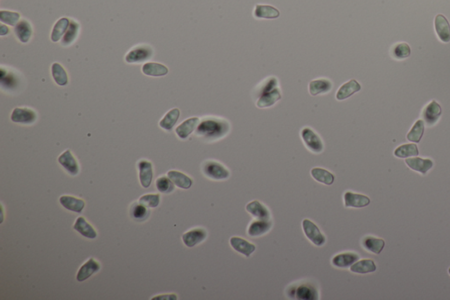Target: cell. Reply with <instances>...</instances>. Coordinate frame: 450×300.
I'll use <instances>...</instances> for the list:
<instances>
[{
  "instance_id": "6da1fadb",
  "label": "cell",
  "mask_w": 450,
  "mask_h": 300,
  "mask_svg": "<svg viewBox=\"0 0 450 300\" xmlns=\"http://www.w3.org/2000/svg\"><path fill=\"white\" fill-rule=\"evenodd\" d=\"M230 131V124L227 121L219 118H205L196 128L198 137L207 141H214L223 138Z\"/></svg>"
},
{
  "instance_id": "7a4b0ae2",
  "label": "cell",
  "mask_w": 450,
  "mask_h": 300,
  "mask_svg": "<svg viewBox=\"0 0 450 300\" xmlns=\"http://www.w3.org/2000/svg\"><path fill=\"white\" fill-rule=\"evenodd\" d=\"M153 56V50L149 45H139L135 47L127 54L125 61L129 64H139L151 59Z\"/></svg>"
},
{
  "instance_id": "3957f363",
  "label": "cell",
  "mask_w": 450,
  "mask_h": 300,
  "mask_svg": "<svg viewBox=\"0 0 450 300\" xmlns=\"http://www.w3.org/2000/svg\"><path fill=\"white\" fill-rule=\"evenodd\" d=\"M202 171L206 176L212 180H226L230 177L229 170L216 161H207L204 163Z\"/></svg>"
},
{
  "instance_id": "277c9868",
  "label": "cell",
  "mask_w": 450,
  "mask_h": 300,
  "mask_svg": "<svg viewBox=\"0 0 450 300\" xmlns=\"http://www.w3.org/2000/svg\"><path fill=\"white\" fill-rule=\"evenodd\" d=\"M301 137L304 145L310 152L320 153L323 151V144L322 139L318 137L315 131L310 128H303L301 131Z\"/></svg>"
},
{
  "instance_id": "5b68a950",
  "label": "cell",
  "mask_w": 450,
  "mask_h": 300,
  "mask_svg": "<svg viewBox=\"0 0 450 300\" xmlns=\"http://www.w3.org/2000/svg\"><path fill=\"white\" fill-rule=\"evenodd\" d=\"M302 229L306 237L309 239L314 245L317 247H322L325 243L326 239L323 233H321L319 228L315 223L309 219L302 220Z\"/></svg>"
},
{
  "instance_id": "8992f818",
  "label": "cell",
  "mask_w": 450,
  "mask_h": 300,
  "mask_svg": "<svg viewBox=\"0 0 450 300\" xmlns=\"http://www.w3.org/2000/svg\"><path fill=\"white\" fill-rule=\"evenodd\" d=\"M37 119L35 111L28 108H16L11 116V120L16 124H32Z\"/></svg>"
},
{
  "instance_id": "52a82bcc",
  "label": "cell",
  "mask_w": 450,
  "mask_h": 300,
  "mask_svg": "<svg viewBox=\"0 0 450 300\" xmlns=\"http://www.w3.org/2000/svg\"><path fill=\"white\" fill-rule=\"evenodd\" d=\"M441 107L436 101H432L423 110V120L427 126H433L441 116Z\"/></svg>"
},
{
  "instance_id": "ba28073f",
  "label": "cell",
  "mask_w": 450,
  "mask_h": 300,
  "mask_svg": "<svg viewBox=\"0 0 450 300\" xmlns=\"http://www.w3.org/2000/svg\"><path fill=\"white\" fill-rule=\"evenodd\" d=\"M58 162L70 175L75 176L79 173L78 163L70 150H66L58 157Z\"/></svg>"
},
{
  "instance_id": "9c48e42d",
  "label": "cell",
  "mask_w": 450,
  "mask_h": 300,
  "mask_svg": "<svg viewBox=\"0 0 450 300\" xmlns=\"http://www.w3.org/2000/svg\"><path fill=\"white\" fill-rule=\"evenodd\" d=\"M207 236V233L206 230L203 228H195L184 233L182 235V240L186 247H193L206 240Z\"/></svg>"
},
{
  "instance_id": "30bf717a",
  "label": "cell",
  "mask_w": 450,
  "mask_h": 300,
  "mask_svg": "<svg viewBox=\"0 0 450 300\" xmlns=\"http://www.w3.org/2000/svg\"><path fill=\"white\" fill-rule=\"evenodd\" d=\"M434 29L439 39L443 43L450 42V25L446 17L438 15L434 19Z\"/></svg>"
},
{
  "instance_id": "8fae6325",
  "label": "cell",
  "mask_w": 450,
  "mask_h": 300,
  "mask_svg": "<svg viewBox=\"0 0 450 300\" xmlns=\"http://www.w3.org/2000/svg\"><path fill=\"white\" fill-rule=\"evenodd\" d=\"M344 204L347 208H363L370 204V199L364 194H355L350 191L344 194Z\"/></svg>"
},
{
  "instance_id": "7c38bea8",
  "label": "cell",
  "mask_w": 450,
  "mask_h": 300,
  "mask_svg": "<svg viewBox=\"0 0 450 300\" xmlns=\"http://www.w3.org/2000/svg\"><path fill=\"white\" fill-rule=\"evenodd\" d=\"M230 244L234 250L246 257H249L250 255L256 250V247L254 244L251 243L240 237H232L230 240Z\"/></svg>"
},
{
  "instance_id": "4fadbf2b",
  "label": "cell",
  "mask_w": 450,
  "mask_h": 300,
  "mask_svg": "<svg viewBox=\"0 0 450 300\" xmlns=\"http://www.w3.org/2000/svg\"><path fill=\"white\" fill-rule=\"evenodd\" d=\"M199 124H200V119L198 117L188 118L176 128V134L180 139H186L190 135L193 133V131L196 130Z\"/></svg>"
},
{
  "instance_id": "5bb4252c",
  "label": "cell",
  "mask_w": 450,
  "mask_h": 300,
  "mask_svg": "<svg viewBox=\"0 0 450 300\" xmlns=\"http://www.w3.org/2000/svg\"><path fill=\"white\" fill-rule=\"evenodd\" d=\"M405 164L407 165L411 170L416 171L421 174H425L429 170L432 169L433 166V161L430 159H421L418 157L414 158H407L405 159Z\"/></svg>"
},
{
  "instance_id": "9a60e30c",
  "label": "cell",
  "mask_w": 450,
  "mask_h": 300,
  "mask_svg": "<svg viewBox=\"0 0 450 300\" xmlns=\"http://www.w3.org/2000/svg\"><path fill=\"white\" fill-rule=\"evenodd\" d=\"M138 170H139V180L141 185L144 188H148L151 186V181L153 179L152 164L148 160H140L138 162Z\"/></svg>"
},
{
  "instance_id": "2e32d148",
  "label": "cell",
  "mask_w": 450,
  "mask_h": 300,
  "mask_svg": "<svg viewBox=\"0 0 450 300\" xmlns=\"http://www.w3.org/2000/svg\"><path fill=\"white\" fill-rule=\"evenodd\" d=\"M361 89H362L361 84L355 79H351L343 84L339 88L337 93H336V99L338 101H344V99L351 97L352 95H354L359 91H361Z\"/></svg>"
},
{
  "instance_id": "e0dca14e",
  "label": "cell",
  "mask_w": 450,
  "mask_h": 300,
  "mask_svg": "<svg viewBox=\"0 0 450 300\" xmlns=\"http://www.w3.org/2000/svg\"><path fill=\"white\" fill-rule=\"evenodd\" d=\"M100 269V265L95 261L94 259H89L84 264L81 266L79 270L77 272V280L78 282H84L87 280L91 275L98 272Z\"/></svg>"
},
{
  "instance_id": "ac0fdd59",
  "label": "cell",
  "mask_w": 450,
  "mask_h": 300,
  "mask_svg": "<svg viewBox=\"0 0 450 300\" xmlns=\"http://www.w3.org/2000/svg\"><path fill=\"white\" fill-rule=\"evenodd\" d=\"M332 88V82L328 78H317L309 82V91L310 95L316 96L330 92Z\"/></svg>"
},
{
  "instance_id": "d6986e66",
  "label": "cell",
  "mask_w": 450,
  "mask_h": 300,
  "mask_svg": "<svg viewBox=\"0 0 450 300\" xmlns=\"http://www.w3.org/2000/svg\"><path fill=\"white\" fill-rule=\"evenodd\" d=\"M246 211L255 219L270 220L271 214L269 210L262 205L260 202L253 201L246 205Z\"/></svg>"
},
{
  "instance_id": "ffe728a7",
  "label": "cell",
  "mask_w": 450,
  "mask_h": 300,
  "mask_svg": "<svg viewBox=\"0 0 450 300\" xmlns=\"http://www.w3.org/2000/svg\"><path fill=\"white\" fill-rule=\"evenodd\" d=\"M281 99V90L279 87H275L270 92H266L260 96L258 102L257 107L260 109H266L273 106L275 103Z\"/></svg>"
},
{
  "instance_id": "44dd1931",
  "label": "cell",
  "mask_w": 450,
  "mask_h": 300,
  "mask_svg": "<svg viewBox=\"0 0 450 300\" xmlns=\"http://www.w3.org/2000/svg\"><path fill=\"white\" fill-rule=\"evenodd\" d=\"M359 259L358 254L355 253H342L335 255L331 260V263L337 268H350L352 265L359 261Z\"/></svg>"
},
{
  "instance_id": "7402d4cb",
  "label": "cell",
  "mask_w": 450,
  "mask_h": 300,
  "mask_svg": "<svg viewBox=\"0 0 450 300\" xmlns=\"http://www.w3.org/2000/svg\"><path fill=\"white\" fill-rule=\"evenodd\" d=\"M272 228V222L270 220L257 219L251 223L248 228V235L251 237L262 236L268 233Z\"/></svg>"
},
{
  "instance_id": "603a6c76",
  "label": "cell",
  "mask_w": 450,
  "mask_h": 300,
  "mask_svg": "<svg viewBox=\"0 0 450 300\" xmlns=\"http://www.w3.org/2000/svg\"><path fill=\"white\" fill-rule=\"evenodd\" d=\"M14 33L18 40L22 43H28L33 35L32 26L28 21L21 20L14 28Z\"/></svg>"
},
{
  "instance_id": "cb8c5ba5",
  "label": "cell",
  "mask_w": 450,
  "mask_h": 300,
  "mask_svg": "<svg viewBox=\"0 0 450 300\" xmlns=\"http://www.w3.org/2000/svg\"><path fill=\"white\" fill-rule=\"evenodd\" d=\"M280 11L277 8H274L269 5H257L253 15L257 19H267V20H273L280 17Z\"/></svg>"
},
{
  "instance_id": "d4e9b609",
  "label": "cell",
  "mask_w": 450,
  "mask_h": 300,
  "mask_svg": "<svg viewBox=\"0 0 450 300\" xmlns=\"http://www.w3.org/2000/svg\"><path fill=\"white\" fill-rule=\"evenodd\" d=\"M294 296H295L297 299L316 300L318 299V291L311 284L302 283L295 289Z\"/></svg>"
},
{
  "instance_id": "484cf974",
  "label": "cell",
  "mask_w": 450,
  "mask_h": 300,
  "mask_svg": "<svg viewBox=\"0 0 450 300\" xmlns=\"http://www.w3.org/2000/svg\"><path fill=\"white\" fill-rule=\"evenodd\" d=\"M60 204L63 207L70 212L81 213L85 206V203L82 199L74 197L70 195H63L59 199Z\"/></svg>"
},
{
  "instance_id": "4316f807",
  "label": "cell",
  "mask_w": 450,
  "mask_h": 300,
  "mask_svg": "<svg viewBox=\"0 0 450 300\" xmlns=\"http://www.w3.org/2000/svg\"><path fill=\"white\" fill-rule=\"evenodd\" d=\"M167 176L170 178V180H172L174 185L179 188L188 189L193 185L192 179L185 173L179 172V171H174V170L169 171Z\"/></svg>"
},
{
  "instance_id": "83f0119b",
  "label": "cell",
  "mask_w": 450,
  "mask_h": 300,
  "mask_svg": "<svg viewBox=\"0 0 450 300\" xmlns=\"http://www.w3.org/2000/svg\"><path fill=\"white\" fill-rule=\"evenodd\" d=\"M73 227L77 233H80L82 236L85 237V238L93 240L97 237V233L94 228L83 217L77 218L76 222L74 224Z\"/></svg>"
},
{
  "instance_id": "f1b7e54d",
  "label": "cell",
  "mask_w": 450,
  "mask_h": 300,
  "mask_svg": "<svg viewBox=\"0 0 450 300\" xmlns=\"http://www.w3.org/2000/svg\"><path fill=\"white\" fill-rule=\"evenodd\" d=\"M362 247L373 254H379L385 247V241L383 239L373 236H367L362 240Z\"/></svg>"
},
{
  "instance_id": "f546056e",
  "label": "cell",
  "mask_w": 450,
  "mask_h": 300,
  "mask_svg": "<svg viewBox=\"0 0 450 300\" xmlns=\"http://www.w3.org/2000/svg\"><path fill=\"white\" fill-rule=\"evenodd\" d=\"M143 73L151 77H164L168 74L169 69L165 64L158 63H145L142 68Z\"/></svg>"
},
{
  "instance_id": "4dcf8cb0",
  "label": "cell",
  "mask_w": 450,
  "mask_h": 300,
  "mask_svg": "<svg viewBox=\"0 0 450 300\" xmlns=\"http://www.w3.org/2000/svg\"><path fill=\"white\" fill-rule=\"evenodd\" d=\"M70 20L68 18H65V17L59 19L56 22V24L53 27L52 33H51V36H50V39H51L53 43H57V42H59V41L62 40L63 36H64V34H65L67 29L70 26Z\"/></svg>"
},
{
  "instance_id": "1f68e13d",
  "label": "cell",
  "mask_w": 450,
  "mask_h": 300,
  "mask_svg": "<svg viewBox=\"0 0 450 300\" xmlns=\"http://www.w3.org/2000/svg\"><path fill=\"white\" fill-rule=\"evenodd\" d=\"M350 270L356 274H368L373 273L376 270V265L375 261L370 259H363L356 261L355 264L350 267Z\"/></svg>"
},
{
  "instance_id": "d6a6232c",
  "label": "cell",
  "mask_w": 450,
  "mask_h": 300,
  "mask_svg": "<svg viewBox=\"0 0 450 300\" xmlns=\"http://www.w3.org/2000/svg\"><path fill=\"white\" fill-rule=\"evenodd\" d=\"M310 173H311V176L313 177L314 180H316L317 182H320V183L327 185V186L331 185L335 180L334 174L329 171L323 169V168H320V167L313 168L310 171Z\"/></svg>"
},
{
  "instance_id": "836d02e7",
  "label": "cell",
  "mask_w": 450,
  "mask_h": 300,
  "mask_svg": "<svg viewBox=\"0 0 450 300\" xmlns=\"http://www.w3.org/2000/svg\"><path fill=\"white\" fill-rule=\"evenodd\" d=\"M180 111L179 109H172L166 113L164 118L159 122V126L165 131H172L179 120Z\"/></svg>"
},
{
  "instance_id": "e575fe53",
  "label": "cell",
  "mask_w": 450,
  "mask_h": 300,
  "mask_svg": "<svg viewBox=\"0 0 450 300\" xmlns=\"http://www.w3.org/2000/svg\"><path fill=\"white\" fill-rule=\"evenodd\" d=\"M51 74L53 79L60 86H65L69 83V78L65 69L59 64L54 63L51 66Z\"/></svg>"
},
{
  "instance_id": "d590c367",
  "label": "cell",
  "mask_w": 450,
  "mask_h": 300,
  "mask_svg": "<svg viewBox=\"0 0 450 300\" xmlns=\"http://www.w3.org/2000/svg\"><path fill=\"white\" fill-rule=\"evenodd\" d=\"M79 24L74 21H70V26L67 29L66 32L61 40V44L63 46H70L77 39L78 33H79Z\"/></svg>"
},
{
  "instance_id": "8d00e7d4",
  "label": "cell",
  "mask_w": 450,
  "mask_h": 300,
  "mask_svg": "<svg viewBox=\"0 0 450 300\" xmlns=\"http://www.w3.org/2000/svg\"><path fill=\"white\" fill-rule=\"evenodd\" d=\"M394 155L399 159H407L410 157H417L418 155V146L416 144H406V145L398 146L395 152Z\"/></svg>"
},
{
  "instance_id": "74e56055",
  "label": "cell",
  "mask_w": 450,
  "mask_h": 300,
  "mask_svg": "<svg viewBox=\"0 0 450 300\" xmlns=\"http://www.w3.org/2000/svg\"><path fill=\"white\" fill-rule=\"evenodd\" d=\"M424 131H425V123H424V121L418 120L415 123L414 125L412 126L411 131L408 132L406 138H407L409 141L415 143V144L419 143L420 140H421L422 137H423V134H424Z\"/></svg>"
},
{
  "instance_id": "f35d334b",
  "label": "cell",
  "mask_w": 450,
  "mask_h": 300,
  "mask_svg": "<svg viewBox=\"0 0 450 300\" xmlns=\"http://www.w3.org/2000/svg\"><path fill=\"white\" fill-rule=\"evenodd\" d=\"M130 216L132 217V219H135L136 221L141 222L144 221L149 218L150 216V211L148 210L146 206H144L142 204H134L130 209Z\"/></svg>"
},
{
  "instance_id": "ab89813d",
  "label": "cell",
  "mask_w": 450,
  "mask_h": 300,
  "mask_svg": "<svg viewBox=\"0 0 450 300\" xmlns=\"http://www.w3.org/2000/svg\"><path fill=\"white\" fill-rule=\"evenodd\" d=\"M21 20V15L16 12L6 11V10H1L0 11V22L6 25L12 26L15 27L17 25L18 22Z\"/></svg>"
},
{
  "instance_id": "60d3db41",
  "label": "cell",
  "mask_w": 450,
  "mask_h": 300,
  "mask_svg": "<svg viewBox=\"0 0 450 300\" xmlns=\"http://www.w3.org/2000/svg\"><path fill=\"white\" fill-rule=\"evenodd\" d=\"M156 187L159 192L164 194H169L174 190V183L170 180L169 177H159L158 180H156Z\"/></svg>"
},
{
  "instance_id": "b9f144b4",
  "label": "cell",
  "mask_w": 450,
  "mask_h": 300,
  "mask_svg": "<svg viewBox=\"0 0 450 300\" xmlns=\"http://www.w3.org/2000/svg\"><path fill=\"white\" fill-rule=\"evenodd\" d=\"M277 78H274V77H271V78H267L265 81L262 82V83L260 84V85L257 87V96L260 98V96L264 94V93H266V92H270L273 89L277 87Z\"/></svg>"
},
{
  "instance_id": "7bdbcfd3",
  "label": "cell",
  "mask_w": 450,
  "mask_h": 300,
  "mask_svg": "<svg viewBox=\"0 0 450 300\" xmlns=\"http://www.w3.org/2000/svg\"><path fill=\"white\" fill-rule=\"evenodd\" d=\"M392 54L396 59H405L411 55V48L407 43H397L394 46Z\"/></svg>"
},
{
  "instance_id": "ee69618b",
  "label": "cell",
  "mask_w": 450,
  "mask_h": 300,
  "mask_svg": "<svg viewBox=\"0 0 450 300\" xmlns=\"http://www.w3.org/2000/svg\"><path fill=\"white\" fill-rule=\"evenodd\" d=\"M138 202L147 208H156L160 203V195L158 194H144L139 198Z\"/></svg>"
},
{
  "instance_id": "f6af8a7d",
  "label": "cell",
  "mask_w": 450,
  "mask_h": 300,
  "mask_svg": "<svg viewBox=\"0 0 450 300\" xmlns=\"http://www.w3.org/2000/svg\"><path fill=\"white\" fill-rule=\"evenodd\" d=\"M1 78H6V79H8V81H1V85H2V87L5 88V87H7V88H10V87H14L17 84V82H16V78H15V76L14 74H12V73H8V72H5L4 71L3 68L1 69Z\"/></svg>"
},
{
  "instance_id": "bcb514c9",
  "label": "cell",
  "mask_w": 450,
  "mask_h": 300,
  "mask_svg": "<svg viewBox=\"0 0 450 300\" xmlns=\"http://www.w3.org/2000/svg\"><path fill=\"white\" fill-rule=\"evenodd\" d=\"M152 299H177V296L174 294L172 295H159L158 296H155Z\"/></svg>"
},
{
  "instance_id": "7dc6e473",
  "label": "cell",
  "mask_w": 450,
  "mask_h": 300,
  "mask_svg": "<svg viewBox=\"0 0 450 300\" xmlns=\"http://www.w3.org/2000/svg\"><path fill=\"white\" fill-rule=\"evenodd\" d=\"M9 33H10L9 28L7 26L5 25V24H2L1 27H0V36H7Z\"/></svg>"
},
{
  "instance_id": "c3c4849f",
  "label": "cell",
  "mask_w": 450,
  "mask_h": 300,
  "mask_svg": "<svg viewBox=\"0 0 450 300\" xmlns=\"http://www.w3.org/2000/svg\"><path fill=\"white\" fill-rule=\"evenodd\" d=\"M448 274H449V275H450V268H448Z\"/></svg>"
}]
</instances>
